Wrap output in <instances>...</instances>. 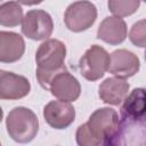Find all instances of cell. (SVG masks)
<instances>
[{"label":"cell","instance_id":"obj_1","mask_svg":"<svg viewBox=\"0 0 146 146\" xmlns=\"http://www.w3.org/2000/svg\"><path fill=\"white\" fill-rule=\"evenodd\" d=\"M65 57L66 46L60 40L48 39L39 46L35 52V75L41 88L48 90L52 78L63 71H67L64 64Z\"/></svg>","mask_w":146,"mask_h":146},{"label":"cell","instance_id":"obj_2","mask_svg":"<svg viewBox=\"0 0 146 146\" xmlns=\"http://www.w3.org/2000/svg\"><path fill=\"white\" fill-rule=\"evenodd\" d=\"M6 128L9 137L18 144L31 143L38 135L39 120L36 114L24 106L13 108L7 119Z\"/></svg>","mask_w":146,"mask_h":146},{"label":"cell","instance_id":"obj_3","mask_svg":"<svg viewBox=\"0 0 146 146\" xmlns=\"http://www.w3.org/2000/svg\"><path fill=\"white\" fill-rule=\"evenodd\" d=\"M146 120H119L115 131L103 141V146H145Z\"/></svg>","mask_w":146,"mask_h":146},{"label":"cell","instance_id":"obj_4","mask_svg":"<svg viewBox=\"0 0 146 146\" xmlns=\"http://www.w3.org/2000/svg\"><path fill=\"white\" fill-rule=\"evenodd\" d=\"M110 65V54L105 48L92 44L79 60L81 75L88 81H97L104 76Z\"/></svg>","mask_w":146,"mask_h":146},{"label":"cell","instance_id":"obj_5","mask_svg":"<svg viewBox=\"0 0 146 146\" xmlns=\"http://www.w3.org/2000/svg\"><path fill=\"white\" fill-rule=\"evenodd\" d=\"M97 18V8L90 1L72 2L65 10L64 23L66 27L75 33L91 27Z\"/></svg>","mask_w":146,"mask_h":146},{"label":"cell","instance_id":"obj_6","mask_svg":"<svg viewBox=\"0 0 146 146\" xmlns=\"http://www.w3.org/2000/svg\"><path fill=\"white\" fill-rule=\"evenodd\" d=\"M21 29L22 33L31 40H48L54 31V21L46 10L31 9L23 17Z\"/></svg>","mask_w":146,"mask_h":146},{"label":"cell","instance_id":"obj_7","mask_svg":"<svg viewBox=\"0 0 146 146\" xmlns=\"http://www.w3.org/2000/svg\"><path fill=\"white\" fill-rule=\"evenodd\" d=\"M119 120V114L115 110L111 107H102L96 110L89 116V120L84 125L89 133L103 144V141L115 131Z\"/></svg>","mask_w":146,"mask_h":146},{"label":"cell","instance_id":"obj_8","mask_svg":"<svg viewBox=\"0 0 146 146\" xmlns=\"http://www.w3.org/2000/svg\"><path fill=\"white\" fill-rule=\"evenodd\" d=\"M48 90L58 100L71 103L75 102L80 97L81 84L68 71H63L52 78Z\"/></svg>","mask_w":146,"mask_h":146},{"label":"cell","instance_id":"obj_9","mask_svg":"<svg viewBox=\"0 0 146 146\" xmlns=\"http://www.w3.org/2000/svg\"><path fill=\"white\" fill-rule=\"evenodd\" d=\"M31 91L27 78L14 72L0 70V99L16 100L24 98Z\"/></svg>","mask_w":146,"mask_h":146},{"label":"cell","instance_id":"obj_10","mask_svg":"<svg viewBox=\"0 0 146 146\" xmlns=\"http://www.w3.org/2000/svg\"><path fill=\"white\" fill-rule=\"evenodd\" d=\"M44 121L54 129L63 130L68 128L75 120V108L71 103L50 100L43 107Z\"/></svg>","mask_w":146,"mask_h":146},{"label":"cell","instance_id":"obj_11","mask_svg":"<svg viewBox=\"0 0 146 146\" xmlns=\"http://www.w3.org/2000/svg\"><path fill=\"white\" fill-rule=\"evenodd\" d=\"M140 68V60L132 51L127 49L114 50L110 55L108 72L116 78L127 79L133 76Z\"/></svg>","mask_w":146,"mask_h":146},{"label":"cell","instance_id":"obj_12","mask_svg":"<svg viewBox=\"0 0 146 146\" xmlns=\"http://www.w3.org/2000/svg\"><path fill=\"white\" fill-rule=\"evenodd\" d=\"M25 52L23 36L11 31H0V63H15Z\"/></svg>","mask_w":146,"mask_h":146},{"label":"cell","instance_id":"obj_13","mask_svg":"<svg viewBox=\"0 0 146 146\" xmlns=\"http://www.w3.org/2000/svg\"><path fill=\"white\" fill-rule=\"evenodd\" d=\"M128 34V27L124 19L108 16L102 21L97 29V39L111 44L117 46L122 43Z\"/></svg>","mask_w":146,"mask_h":146},{"label":"cell","instance_id":"obj_14","mask_svg":"<svg viewBox=\"0 0 146 146\" xmlns=\"http://www.w3.org/2000/svg\"><path fill=\"white\" fill-rule=\"evenodd\" d=\"M130 84L125 79L112 76L105 79L98 88L99 98L108 105L117 106L127 97Z\"/></svg>","mask_w":146,"mask_h":146},{"label":"cell","instance_id":"obj_15","mask_svg":"<svg viewBox=\"0 0 146 146\" xmlns=\"http://www.w3.org/2000/svg\"><path fill=\"white\" fill-rule=\"evenodd\" d=\"M121 117L139 120L145 117V89L136 88L123 99L120 108Z\"/></svg>","mask_w":146,"mask_h":146},{"label":"cell","instance_id":"obj_16","mask_svg":"<svg viewBox=\"0 0 146 146\" xmlns=\"http://www.w3.org/2000/svg\"><path fill=\"white\" fill-rule=\"evenodd\" d=\"M23 8L17 1H7L0 5V25L15 27L22 24Z\"/></svg>","mask_w":146,"mask_h":146},{"label":"cell","instance_id":"obj_17","mask_svg":"<svg viewBox=\"0 0 146 146\" xmlns=\"http://www.w3.org/2000/svg\"><path fill=\"white\" fill-rule=\"evenodd\" d=\"M108 10L114 17H127L136 13L140 6L138 0H110L107 2Z\"/></svg>","mask_w":146,"mask_h":146},{"label":"cell","instance_id":"obj_18","mask_svg":"<svg viewBox=\"0 0 146 146\" xmlns=\"http://www.w3.org/2000/svg\"><path fill=\"white\" fill-rule=\"evenodd\" d=\"M129 39L132 44L139 48H144L146 43V21L140 19L135 23L129 32Z\"/></svg>","mask_w":146,"mask_h":146},{"label":"cell","instance_id":"obj_19","mask_svg":"<svg viewBox=\"0 0 146 146\" xmlns=\"http://www.w3.org/2000/svg\"><path fill=\"white\" fill-rule=\"evenodd\" d=\"M75 140L78 146H100L102 143L94 138L87 130L84 123L79 125L75 132Z\"/></svg>","mask_w":146,"mask_h":146},{"label":"cell","instance_id":"obj_20","mask_svg":"<svg viewBox=\"0 0 146 146\" xmlns=\"http://www.w3.org/2000/svg\"><path fill=\"white\" fill-rule=\"evenodd\" d=\"M2 119H3V110H2L1 106H0V123H1Z\"/></svg>","mask_w":146,"mask_h":146},{"label":"cell","instance_id":"obj_21","mask_svg":"<svg viewBox=\"0 0 146 146\" xmlns=\"http://www.w3.org/2000/svg\"><path fill=\"white\" fill-rule=\"evenodd\" d=\"M0 146H1V143H0Z\"/></svg>","mask_w":146,"mask_h":146}]
</instances>
